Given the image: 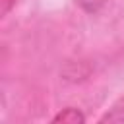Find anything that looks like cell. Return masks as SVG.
Instances as JSON below:
<instances>
[{
	"label": "cell",
	"mask_w": 124,
	"mask_h": 124,
	"mask_svg": "<svg viewBox=\"0 0 124 124\" xmlns=\"http://www.w3.org/2000/svg\"><path fill=\"white\" fill-rule=\"evenodd\" d=\"M52 122H64V124H81V122H85V114H83L79 108L68 107V108L60 110V112H58V114L52 118Z\"/></svg>",
	"instance_id": "cell-1"
},
{
	"label": "cell",
	"mask_w": 124,
	"mask_h": 124,
	"mask_svg": "<svg viewBox=\"0 0 124 124\" xmlns=\"http://www.w3.org/2000/svg\"><path fill=\"white\" fill-rule=\"evenodd\" d=\"M101 122H116V124H124V99H120L107 114L101 116Z\"/></svg>",
	"instance_id": "cell-2"
},
{
	"label": "cell",
	"mask_w": 124,
	"mask_h": 124,
	"mask_svg": "<svg viewBox=\"0 0 124 124\" xmlns=\"http://www.w3.org/2000/svg\"><path fill=\"white\" fill-rule=\"evenodd\" d=\"M76 2V6H79L83 12H87V14H95L97 10H101L108 0H74Z\"/></svg>",
	"instance_id": "cell-3"
},
{
	"label": "cell",
	"mask_w": 124,
	"mask_h": 124,
	"mask_svg": "<svg viewBox=\"0 0 124 124\" xmlns=\"http://www.w3.org/2000/svg\"><path fill=\"white\" fill-rule=\"evenodd\" d=\"M0 2H2V8H0V16L4 17V16H8V14H10V10L16 6V2H17V0H0Z\"/></svg>",
	"instance_id": "cell-4"
}]
</instances>
